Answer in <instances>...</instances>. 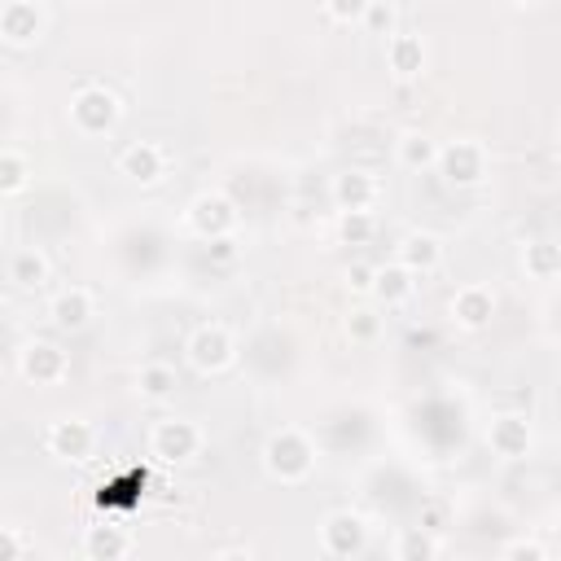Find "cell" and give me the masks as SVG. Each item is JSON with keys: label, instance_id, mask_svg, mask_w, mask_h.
Listing matches in <instances>:
<instances>
[{"label": "cell", "instance_id": "obj_1", "mask_svg": "<svg viewBox=\"0 0 561 561\" xmlns=\"http://www.w3.org/2000/svg\"><path fill=\"white\" fill-rule=\"evenodd\" d=\"M263 469L276 482H302L316 469V443L298 430V425H280L267 443H263Z\"/></svg>", "mask_w": 561, "mask_h": 561}, {"label": "cell", "instance_id": "obj_2", "mask_svg": "<svg viewBox=\"0 0 561 561\" xmlns=\"http://www.w3.org/2000/svg\"><path fill=\"white\" fill-rule=\"evenodd\" d=\"M434 171H443V180H447L451 188H473V184L486 180V171H491V153H486L482 140L460 136V140L438 145V162H434Z\"/></svg>", "mask_w": 561, "mask_h": 561}, {"label": "cell", "instance_id": "obj_3", "mask_svg": "<svg viewBox=\"0 0 561 561\" xmlns=\"http://www.w3.org/2000/svg\"><path fill=\"white\" fill-rule=\"evenodd\" d=\"M202 443H206V434H202V425L193 416H162L149 430V456H158L162 465L193 460L202 451Z\"/></svg>", "mask_w": 561, "mask_h": 561}, {"label": "cell", "instance_id": "obj_4", "mask_svg": "<svg viewBox=\"0 0 561 561\" xmlns=\"http://www.w3.org/2000/svg\"><path fill=\"white\" fill-rule=\"evenodd\" d=\"M118 114H123V105L105 83H83L70 96V123L79 136H105L118 123Z\"/></svg>", "mask_w": 561, "mask_h": 561}, {"label": "cell", "instance_id": "obj_5", "mask_svg": "<svg viewBox=\"0 0 561 561\" xmlns=\"http://www.w3.org/2000/svg\"><path fill=\"white\" fill-rule=\"evenodd\" d=\"M320 552L324 557H337V561L364 557L368 552V522L359 513H351V508H333L320 522Z\"/></svg>", "mask_w": 561, "mask_h": 561}, {"label": "cell", "instance_id": "obj_6", "mask_svg": "<svg viewBox=\"0 0 561 561\" xmlns=\"http://www.w3.org/2000/svg\"><path fill=\"white\" fill-rule=\"evenodd\" d=\"M232 355H237V346H232V333H228L224 324H197V329L188 333V342H184V359H188L202 377L224 373V368L232 364Z\"/></svg>", "mask_w": 561, "mask_h": 561}, {"label": "cell", "instance_id": "obj_7", "mask_svg": "<svg viewBox=\"0 0 561 561\" xmlns=\"http://www.w3.org/2000/svg\"><path fill=\"white\" fill-rule=\"evenodd\" d=\"M486 447L500 460H526L535 451V425L526 412H500L486 425Z\"/></svg>", "mask_w": 561, "mask_h": 561}, {"label": "cell", "instance_id": "obj_8", "mask_svg": "<svg viewBox=\"0 0 561 561\" xmlns=\"http://www.w3.org/2000/svg\"><path fill=\"white\" fill-rule=\"evenodd\" d=\"M188 228L197 232V237H228L232 228H237V206H232V197L228 193H219V188H206V193H197L193 202H188Z\"/></svg>", "mask_w": 561, "mask_h": 561}, {"label": "cell", "instance_id": "obj_9", "mask_svg": "<svg viewBox=\"0 0 561 561\" xmlns=\"http://www.w3.org/2000/svg\"><path fill=\"white\" fill-rule=\"evenodd\" d=\"M18 373H22L26 381H35V386H57V381L70 373V359H66V351H61L57 342L35 337V342H26V346L18 351Z\"/></svg>", "mask_w": 561, "mask_h": 561}, {"label": "cell", "instance_id": "obj_10", "mask_svg": "<svg viewBox=\"0 0 561 561\" xmlns=\"http://www.w3.org/2000/svg\"><path fill=\"white\" fill-rule=\"evenodd\" d=\"M44 447L57 460H88L96 451V430L83 416H57L48 425V434H44Z\"/></svg>", "mask_w": 561, "mask_h": 561}, {"label": "cell", "instance_id": "obj_11", "mask_svg": "<svg viewBox=\"0 0 561 561\" xmlns=\"http://www.w3.org/2000/svg\"><path fill=\"white\" fill-rule=\"evenodd\" d=\"M44 9L39 0H4L0 4V39L13 44V48H26L44 35Z\"/></svg>", "mask_w": 561, "mask_h": 561}, {"label": "cell", "instance_id": "obj_12", "mask_svg": "<svg viewBox=\"0 0 561 561\" xmlns=\"http://www.w3.org/2000/svg\"><path fill=\"white\" fill-rule=\"evenodd\" d=\"M447 311H451V320H456L460 329L478 333V329H486V324H491V316H495V294H491V285L469 280V285H460V289L451 294Z\"/></svg>", "mask_w": 561, "mask_h": 561}, {"label": "cell", "instance_id": "obj_13", "mask_svg": "<svg viewBox=\"0 0 561 561\" xmlns=\"http://www.w3.org/2000/svg\"><path fill=\"white\" fill-rule=\"evenodd\" d=\"M118 171L136 184H158L167 175V149L158 140H131L123 153H118Z\"/></svg>", "mask_w": 561, "mask_h": 561}, {"label": "cell", "instance_id": "obj_14", "mask_svg": "<svg viewBox=\"0 0 561 561\" xmlns=\"http://www.w3.org/2000/svg\"><path fill=\"white\" fill-rule=\"evenodd\" d=\"M394 263H403L412 276H430V272L443 263V241H438L434 232H425V228H412V232L399 237Z\"/></svg>", "mask_w": 561, "mask_h": 561}, {"label": "cell", "instance_id": "obj_15", "mask_svg": "<svg viewBox=\"0 0 561 561\" xmlns=\"http://www.w3.org/2000/svg\"><path fill=\"white\" fill-rule=\"evenodd\" d=\"M386 66L403 83L408 79H421V70H425V39L416 31H390V39H386Z\"/></svg>", "mask_w": 561, "mask_h": 561}, {"label": "cell", "instance_id": "obj_16", "mask_svg": "<svg viewBox=\"0 0 561 561\" xmlns=\"http://www.w3.org/2000/svg\"><path fill=\"white\" fill-rule=\"evenodd\" d=\"M377 193H381V184H377L373 171L351 167V171L333 175V202H337V210H373L377 206Z\"/></svg>", "mask_w": 561, "mask_h": 561}, {"label": "cell", "instance_id": "obj_17", "mask_svg": "<svg viewBox=\"0 0 561 561\" xmlns=\"http://www.w3.org/2000/svg\"><path fill=\"white\" fill-rule=\"evenodd\" d=\"M92 311H96V302H92V294H88L83 285H66V289H57V294H53V302H48L53 324H57V329H66V333L83 329V324L92 320Z\"/></svg>", "mask_w": 561, "mask_h": 561}, {"label": "cell", "instance_id": "obj_18", "mask_svg": "<svg viewBox=\"0 0 561 561\" xmlns=\"http://www.w3.org/2000/svg\"><path fill=\"white\" fill-rule=\"evenodd\" d=\"M368 294H373L381 307H403V302L416 294V276H412L403 263L373 267V285H368Z\"/></svg>", "mask_w": 561, "mask_h": 561}, {"label": "cell", "instance_id": "obj_19", "mask_svg": "<svg viewBox=\"0 0 561 561\" xmlns=\"http://www.w3.org/2000/svg\"><path fill=\"white\" fill-rule=\"evenodd\" d=\"M83 552L92 561H123L131 552V535H127V526H114V522L88 526L83 530Z\"/></svg>", "mask_w": 561, "mask_h": 561}, {"label": "cell", "instance_id": "obj_20", "mask_svg": "<svg viewBox=\"0 0 561 561\" xmlns=\"http://www.w3.org/2000/svg\"><path fill=\"white\" fill-rule=\"evenodd\" d=\"M522 272H526L530 280H539V285H552V280L561 276V245L548 241V237L526 241V245H522Z\"/></svg>", "mask_w": 561, "mask_h": 561}, {"label": "cell", "instance_id": "obj_21", "mask_svg": "<svg viewBox=\"0 0 561 561\" xmlns=\"http://www.w3.org/2000/svg\"><path fill=\"white\" fill-rule=\"evenodd\" d=\"M48 272H53V263H48V254L35 250V245L13 250V259H9V280L22 285V289H39V285L48 280Z\"/></svg>", "mask_w": 561, "mask_h": 561}, {"label": "cell", "instance_id": "obj_22", "mask_svg": "<svg viewBox=\"0 0 561 561\" xmlns=\"http://www.w3.org/2000/svg\"><path fill=\"white\" fill-rule=\"evenodd\" d=\"M394 158H399V167H408V171H430V167L438 162V140L425 136V131H403V136L394 140Z\"/></svg>", "mask_w": 561, "mask_h": 561}, {"label": "cell", "instance_id": "obj_23", "mask_svg": "<svg viewBox=\"0 0 561 561\" xmlns=\"http://www.w3.org/2000/svg\"><path fill=\"white\" fill-rule=\"evenodd\" d=\"M175 386H180V377H175V368L162 364V359H149V364H140V373H136V390H140V399L162 403V399L175 394Z\"/></svg>", "mask_w": 561, "mask_h": 561}, {"label": "cell", "instance_id": "obj_24", "mask_svg": "<svg viewBox=\"0 0 561 561\" xmlns=\"http://www.w3.org/2000/svg\"><path fill=\"white\" fill-rule=\"evenodd\" d=\"M394 557H399V561H434V557H438V539H434V530H425V526H408V530L394 539Z\"/></svg>", "mask_w": 561, "mask_h": 561}, {"label": "cell", "instance_id": "obj_25", "mask_svg": "<svg viewBox=\"0 0 561 561\" xmlns=\"http://www.w3.org/2000/svg\"><path fill=\"white\" fill-rule=\"evenodd\" d=\"M31 184V162L18 149H0V197L22 193Z\"/></svg>", "mask_w": 561, "mask_h": 561}, {"label": "cell", "instance_id": "obj_26", "mask_svg": "<svg viewBox=\"0 0 561 561\" xmlns=\"http://www.w3.org/2000/svg\"><path fill=\"white\" fill-rule=\"evenodd\" d=\"M337 232L346 245H368L377 232V215L373 210H342L337 215Z\"/></svg>", "mask_w": 561, "mask_h": 561}, {"label": "cell", "instance_id": "obj_27", "mask_svg": "<svg viewBox=\"0 0 561 561\" xmlns=\"http://www.w3.org/2000/svg\"><path fill=\"white\" fill-rule=\"evenodd\" d=\"M346 337L359 342V346L377 342V337H381V311H373V307H355V311L346 316Z\"/></svg>", "mask_w": 561, "mask_h": 561}, {"label": "cell", "instance_id": "obj_28", "mask_svg": "<svg viewBox=\"0 0 561 561\" xmlns=\"http://www.w3.org/2000/svg\"><path fill=\"white\" fill-rule=\"evenodd\" d=\"M359 26H364V31H373V35H390V31H394V9H390L386 0H373V4L364 9Z\"/></svg>", "mask_w": 561, "mask_h": 561}, {"label": "cell", "instance_id": "obj_29", "mask_svg": "<svg viewBox=\"0 0 561 561\" xmlns=\"http://www.w3.org/2000/svg\"><path fill=\"white\" fill-rule=\"evenodd\" d=\"M500 557L504 561H548V548L539 539H513V543L500 548Z\"/></svg>", "mask_w": 561, "mask_h": 561}, {"label": "cell", "instance_id": "obj_30", "mask_svg": "<svg viewBox=\"0 0 561 561\" xmlns=\"http://www.w3.org/2000/svg\"><path fill=\"white\" fill-rule=\"evenodd\" d=\"M368 4H373V0H324V13H329L333 22H346V26H351V22L364 18Z\"/></svg>", "mask_w": 561, "mask_h": 561}, {"label": "cell", "instance_id": "obj_31", "mask_svg": "<svg viewBox=\"0 0 561 561\" xmlns=\"http://www.w3.org/2000/svg\"><path fill=\"white\" fill-rule=\"evenodd\" d=\"M26 552V539L13 526H0V561H18Z\"/></svg>", "mask_w": 561, "mask_h": 561}, {"label": "cell", "instance_id": "obj_32", "mask_svg": "<svg viewBox=\"0 0 561 561\" xmlns=\"http://www.w3.org/2000/svg\"><path fill=\"white\" fill-rule=\"evenodd\" d=\"M206 254H210V263H232V259H237L232 232H228V237H210V241H206Z\"/></svg>", "mask_w": 561, "mask_h": 561}, {"label": "cell", "instance_id": "obj_33", "mask_svg": "<svg viewBox=\"0 0 561 561\" xmlns=\"http://www.w3.org/2000/svg\"><path fill=\"white\" fill-rule=\"evenodd\" d=\"M346 285H351L355 294H368V285H373V267H368V263H351V267H346Z\"/></svg>", "mask_w": 561, "mask_h": 561}, {"label": "cell", "instance_id": "obj_34", "mask_svg": "<svg viewBox=\"0 0 561 561\" xmlns=\"http://www.w3.org/2000/svg\"><path fill=\"white\" fill-rule=\"evenodd\" d=\"M508 4H522V9H535V4H543V0H508Z\"/></svg>", "mask_w": 561, "mask_h": 561}, {"label": "cell", "instance_id": "obj_35", "mask_svg": "<svg viewBox=\"0 0 561 561\" xmlns=\"http://www.w3.org/2000/svg\"><path fill=\"white\" fill-rule=\"evenodd\" d=\"M0 245H4V237H0Z\"/></svg>", "mask_w": 561, "mask_h": 561}]
</instances>
